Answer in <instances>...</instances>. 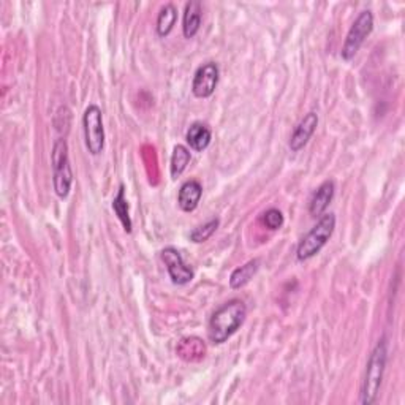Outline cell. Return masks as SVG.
<instances>
[{"instance_id":"7","label":"cell","mask_w":405,"mask_h":405,"mask_svg":"<svg viewBox=\"0 0 405 405\" xmlns=\"http://www.w3.org/2000/svg\"><path fill=\"white\" fill-rule=\"evenodd\" d=\"M160 255L174 285H187L189 282L194 280V269L182 260V255L174 247L163 248Z\"/></svg>"},{"instance_id":"19","label":"cell","mask_w":405,"mask_h":405,"mask_svg":"<svg viewBox=\"0 0 405 405\" xmlns=\"http://www.w3.org/2000/svg\"><path fill=\"white\" fill-rule=\"evenodd\" d=\"M219 225H220V220L217 217L211 219L209 222H206L204 225L198 226V228H195L194 231L190 233V241H191V243H196V244L206 243V241H208L212 236V234L217 231Z\"/></svg>"},{"instance_id":"14","label":"cell","mask_w":405,"mask_h":405,"mask_svg":"<svg viewBox=\"0 0 405 405\" xmlns=\"http://www.w3.org/2000/svg\"><path fill=\"white\" fill-rule=\"evenodd\" d=\"M258 269H260V260L258 258L247 261L246 265L236 268L230 275V287L233 290H239V288L246 287L247 283L253 279L255 274L258 273Z\"/></svg>"},{"instance_id":"1","label":"cell","mask_w":405,"mask_h":405,"mask_svg":"<svg viewBox=\"0 0 405 405\" xmlns=\"http://www.w3.org/2000/svg\"><path fill=\"white\" fill-rule=\"evenodd\" d=\"M247 317V307L241 300H231L219 307L209 320V340L212 344H225L241 326Z\"/></svg>"},{"instance_id":"11","label":"cell","mask_w":405,"mask_h":405,"mask_svg":"<svg viewBox=\"0 0 405 405\" xmlns=\"http://www.w3.org/2000/svg\"><path fill=\"white\" fill-rule=\"evenodd\" d=\"M203 196V186L198 181L184 182L179 194H177V204L184 212H191L198 208Z\"/></svg>"},{"instance_id":"13","label":"cell","mask_w":405,"mask_h":405,"mask_svg":"<svg viewBox=\"0 0 405 405\" xmlns=\"http://www.w3.org/2000/svg\"><path fill=\"white\" fill-rule=\"evenodd\" d=\"M186 140L190 146V149H194L196 152H203L204 149H208L212 140V132L209 129L208 124L203 122H194L186 133Z\"/></svg>"},{"instance_id":"18","label":"cell","mask_w":405,"mask_h":405,"mask_svg":"<svg viewBox=\"0 0 405 405\" xmlns=\"http://www.w3.org/2000/svg\"><path fill=\"white\" fill-rule=\"evenodd\" d=\"M204 352H206V348H204L203 340L198 339V337L184 339L179 345V348H177V353H179L181 358H184V359H186L187 354L190 353V357L187 361H194L195 359L194 354H196V358L200 359L201 357H204Z\"/></svg>"},{"instance_id":"6","label":"cell","mask_w":405,"mask_h":405,"mask_svg":"<svg viewBox=\"0 0 405 405\" xmlns=\"http://www.w3.org/2000/svg\"><path fill=\"white\" fill-rule=\"evenodd\" d=\"M84 138H86V147L92 155L102 154L105 147V129L102 110L97 105H90L84 111L83 116Z\"/></svg>"},{"instance_id":"3","label":"cell","mask_w":405,"mask_h":405,"mask_svg":"<svg viewBox=\"0 0 405 405\" xmlns=\"http://www.w3.org/2000/svg\"><path fill=\"white\" fill-rule=\"evenodd\" d=\"M334 228H336V216L330 212V214L320 217L314 228L305 234L301 239V243L298 244L296 258L300 261H305L315 257V255L320 253V251L328 244Z\"/></svg>"},{"instance_id":"5","label":"cell","mask_w":405,"mask_h":405,"mask_svg":"<svg viewBox=\"0 0 405 405\" xmlns=\"http://www.w3.org/2000/svg\"><path fill=\"white\" fill-rule=\"evenodd\" d=\"M374 31V15L371 10H364L361 11L358 18L354 19V23L352 24L350 31L347 33L345 43L342 46V51H340V56L342 59L350 62L357 53L359 51V48L364 43V40L371 35V32Z\"/></svg>"},{"instance_id":"15","label":"cell","mask_w":405,"mask_h":405,"mask_svg":"<svg viewBox=\"0 0 405 405\" xmlns=\"http://www.w3.org/2000/svg\"><path fill=\"white\" fill-rule=\"evenodd\" d=\"M112 211H115V214L117 216V219L120 220V223H122L124 230L127 233H132V219H130V212H129V201H127L125 198V189L124 186L119 187L117 195L115 196V200H112Z\"/></svg>"},{"instance_id":"4","label":"cell","mask_w":405,"mask_h":405,"mask_svg":"<svg viewBox=\"0 0 405 405\" xmlns=\"http://www.w3.org/2000/svg\"><path fill=\"white\" fill-rule=\"evenodd\" d=\"M51 163H53V172H54V191L61 200H65L70 195L73 184V172L72 165H70L68 159V144L65 140H58L54 143L53 154H51Z\"/></svg>"},{"instance_id":"17","label":"cell","mask_w":405,"mask_h":405,"mask_svg":"<svg viewBox=\"0 0 405 405\" xmlns=\"http://www.w3.org/2000/svg\"><path fill=\"white\" fill-rule=\"evenodd\" d=\"M190 162V151L186 146L177 144L173 149V155H172V167H169V172H172V177L173 179H177L184 172Z\"/></svg>"},{"instance_id":"9","label":"cell","mask_w":405,"mask_h":405,"mask_svg":"<svg viewBox=\"0 0 405 405\" xmlns=\"http://www.w3.org/2000/svg\"><path fill=\"white\" fill-rule=\"evenodd\" d=\"M318 127V115L314 111H310L305 115L301 122L298 124L293 135L290 138V149L293 152H300L301 149L309 143V140L312 138V135L315 133Z\"/></svg>"},{"instance_id":"10","label":"cell","mask_w":405,"mask_h":405,"mask_svg":"<svg viewBox=\"0 0 405 405\" xmlns=\"http://www.w3.org/2000/svg\"><path fill=\"white\" fill-rule=\"evenodd\" d=\"M334 194H336V184L334 181H325L322 186H320L314 195H312V200L309 204V212L312 217H320L325 214V211L328 209V206L331 204Z\"/></svg>"},{"instance_id":"12","label":"cell","mask_w":405,"mask_h":405,"mask_svg":"<svg viewBox=\"0 0 405 405\" xmlns=\"http://www.w3.org/2000/svg\"><path fill=\"white\" fill-rule=\"evenodd\" d=\"M203 6L200 2H189L184 10L182 18V33L186 38H194L201 27Z\"/></svg>"},{"instance_id":"20","label":"cell","mask_w":405,"mask_h":405,"mask_svg":"<svg viewBox=\"0 0 405 405\" xmlns=\"http://www.w3.org/2000/svg\"><path fill=\"white\" fill-rule=\"evenodd\" d=\"M263 223H265V226L269 230H279L283 225V214L275 208L268 209L265 214H263Z\"/></svg>"},{"instance_id":"16","label":"cell","mask_w":405,"mask_h":405,"mask_svg":"<svg viewBox=\"0 0 405 405\" xmlns=\"http://www.w3.org/2000/svg\"><path fill=\"white\" fill-rule=\"evenodd\" d=\"M177 21V10L173 4H167L162 6L157 16V33L159 37H167L172 33L173 27L176 26Z\"/></svg>"},{"instance_id":"8","label":"cell","mask_w":405,"mask_h":405,"mask_svg":"<svg viewBox=\"0 0 405 405\" xmlns=\"http://www.w3.org/2000/svg\"><path fill=\"white\" fill-rule=\"evenodd\" d=\"M220 70L216 62H208L196 70L191 83V92L198 98H208L214 94L219 84Z\"/></svg>"},{"instance_id":"2","label":"cell","mask_w":405,"mask_h":405,"mask_svg":"<svg viewBox=\"0 0 405 405\" xmlns=\"http://www.w3.org/2000/svg\"><path fill=\"white\" fill-rule=\"evenodd\" d=\"M386 361H388V342L386 337H382L379 340V344H377L372 350L371 357H369L366 366V375L361 389L362 405H371L377 401V396H379V391L382 386L383 374H385Z\"/></svg>"}]
</instances>
